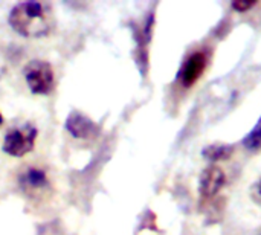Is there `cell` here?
I'll use <instances>...</instances> for the list:
<instances>
[{
  "label": "cell",
  "instance_id": "obj_8",
  "mask_svg": "<svg viewBox=\"0 0 261 235\" xmlns=\"http://www.w3.org/2000/svg\"><path fill=\"white\" fill-rule=\"evenodd\" d=\"M234 153V147L229 145H210L208 148H205L203 156L208 161L217 162V161H228Z\"/></svg>",
  "mask_w": 261,
  "mask_h": 235
},
{
  "label": "cell",
  "instance_id": "obj_5",
  "mask_svg": "<svg viewBox=\"0 0 261 235\" xmlns=\"http://www.w3.org/2000/svg\"><path fill=\"white\" fill-rule=\"evenodd\" d=\"M206 63H208L206 54L202 50L190 55L179 72V81L182 83V86L191 87L202 76V73L206 67Z\"/></svg>",
  "mask_w": 261,
  "mask_h": 235
},
{
  "label": "cell",
  "instance_id": "obj_7",
  "mask_svg": "<svg viewBox=\"0 0 261 235\" xmlns=\"http://www.w3.org/2000/svg\"><path fill=\"white\" fill-rule=\"evenodd\" d=\"M18 180H20V185L29 191H37V190L47 187V176H46L44 170L37 168V167H29V168L23 170Z\"/></svg>",
  "mask_w": 261,
  "mask_h": 235
},
{
  "label": "cell",
  "instance_id": "obj_10",
  "mask_svg": "<svg viewBox=\"0 0 261 235\" xmlns=\"http://www.w3.org/2000/svg\"><path fill=\"white\" fill-rule=\"evenodd\" d=\"M255 5H257V2H251V0H246V2H243V0L232 2V8H234L236 11H239V12H246L248 9L254 8Z\"/></svg>",
  "mask_w": 261,
  "mask_h": 235
},
{
  "label": "cell",
  "instance_id": "obj_4",
  "mask_svg": "<svg viewBox=\"0 0 261 235\" xmlns=\"http://www.w3.org/2000/svg\"><path fill=\"white\" fill-rule=\"evenodd\" d=\"M226 185V176L223 170L217 165H210L200 176L199 194L203 199H211L217 196Z\"/></svg>",
  "mask_w": 261,
  "mask_h": 235
},
{
  "label": "cell",
  "instance_id": "obj_2",
  "mask_svg": "<svg viewBox=\"0 0 261 235\" xmlns=\"http://www.w3.org/2000/svg\"><path fill=\"white\" fill-rule=\"evenodd\" d=\"M37 135L38 132L32 124L29 122L18 124L8 130L3 141V151L9 156L21 158L29 151H32Z\"/></svg>",
  "mask_w": 261,
  "mask_h": 235
},
{
  "label": "cell",
  "instance_id": "obj_3",
  "mask_svg": "<svg viewBox=\"0 0 261 235\" xmlns=\"http://www.w3.org/2000/svg\"><path fill=\"white\" fill-rule=\"evenodd\" d=\"M23 73L32 93L47 95L54 89V70L49 63L43 60H32L26 64Z\"/></svg>",
  "mask_w": 261,
  "mask_h": 235
},
{
  "label": "cell",
  "instance_id": "obj_6",
  "mask_svg": "<svg viewBox=\"0 0 261 235\" xmlns=\"http://www.w3.org/2000/svg\"><path fill=\"white\" fill-rule=\"evenodd\" d=\"M66 128L73 138L80 139H89L98 133V127L95 125V122L80 112H72L69 115L66 121Z\"/></svg>",
  "mask_w": 261,
  "mask_h": 235
},
{
  "label": "cell",
  "instance_id": "obj_11",
  "mask_svg": "<svg viewBox=\"0 0 261 235\" xmlns=\"http://www.w3.org/2000/svg\"><path fill=\"white\" fill-rule=\"evenodd\" d=\"M251 197H252V200L261 206V177L252 185V188H251Z\"/></svg>",
  "mask_w": 261,
  "mask_h": 235
},
{
  "label": "cell",
  "instance_id": "obj_12",
  "mask_svg": "<svg viewBox=\"0 0 261 235\" xmlns=\"http://www.w3.org/2000/svg\"><path fill=\"white\" fill-rule=\"evenodd\" d=\"M3 124V116H2V113H0V125Z\"/></svg>",
  "mask_w": 261,
  "mask_h": 235
},
{
  "label": "cell",
  "instance_id": "obj_9",
  "mask_svg": "<svg viewBox=\"0 0 261 235\" xmlns=\"http://www.w3.org/2000/svg\"><path fill=\"white\" fill-rule=\"evenodd\" d=\"M245 147L251 151H258L261 150V127L255 128L245 141H243Z\"/></svg>",
  "mask_w": 261,
  "mask_h": 235
},
{
  "label": "cell",
  "instance_id": "obj_1",
  "mask_svg": "<svg viewBox=\"0 0 261 235\" xmlns=\"http://www.w3.org/2000/svg\"><path fill=\"white\" fill-rule=\"evenodd\" d=\"M54 14L49 5L40 2L17 3L9 12V24L23 37L37 38L47 35L54 28Z\"/></svg>",
  "mask_w": 261,
  "mask_h": 235
}]
</instances>
